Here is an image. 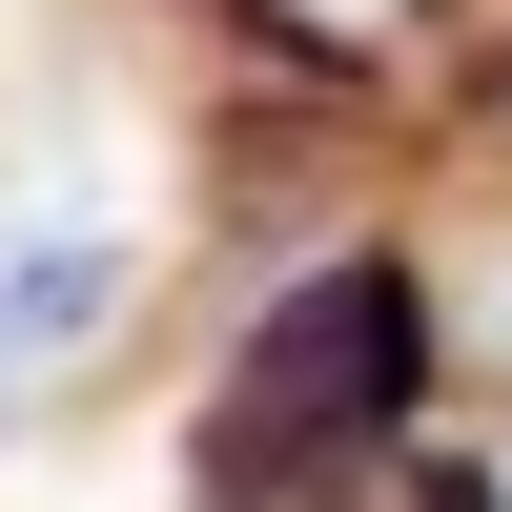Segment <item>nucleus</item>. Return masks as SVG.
<instances>
[{"mask_svg":"<svg viewBox=\"0 0 512 512\" xmlns=\"http://www.w3.org/2000/svg\"><path fill=\"white\" fill-rule=\"evenodd\" d=\"M267 21H287V41H390L410 0H267Z\"/></svg>","mask_w":512,"mask_h":512,"instance_id":"obj_3","label":"nucleus"},{"mask_svg":"<svg viewBox=\"0 0 512 512\" xmlns=\"http://www.w3.org/2000/svg\"><path fill=\"white\" fill-rule=\"evenodd\" d=\"M410 349H431L410 267H328V287H287V308L246 328V369L205 390V492H267V472H308V451H369V431L410 410Z\"/></svg>","mask_w":512,"mask_h":512,"instance_id":"obj_1","label":"nucleus"},{"mask_svg":"<svg viewBox=\"0 0 512 512\" xmlns=\"http://www.w3.org/2000/svg\"><path fill=\"white\" fill-rule=\"evenodd\" d=\"M103 328H123V246H103V226H62V246L21 226V246H0V431H21Z\"/></svg>","mask_w":512,"mask_h":512,"instance_id":"obj_2","label":"nucleus"},{"mask_svg":"<svg viewBox=\"0 0 512 512\" xmlns=\"http://www.w3.org/2000/svg\"><path fill=\"white\" fill-rule=\"evenodd\" d=\"M472 328H492V369H512V246H492V308H472Z\"/></svg>","mask_w":512,"mask_h":512,"instance_id":"obj_4","label":"nucleus"}]
</instances>
